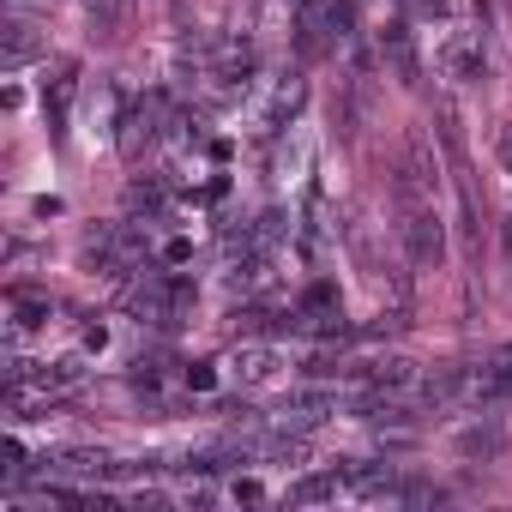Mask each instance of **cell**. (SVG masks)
<instances>
[{"label": "cell", "mask_w": 512, "mask_h": 512, "mask_svg": "<svg viewBox=\"0 0 512 512\" xmlns=\"http://www.w3.org/2000/svg\"><path fill=\"white\" fill-rule=\"evenodd\" d=\"M326 416H338V392H302V398H290V404L278 410V428L308 434V428H320Z\"/></svg>", "instance_id": "cell-3"}, {"label": "cell", "mask_w": 512, "mask_h": 512, "mask_svg": "<svg viewBox=\"0 0 512 512\" xmlns=\"http://www.w3.org/2000/svg\"><path fill=\"white\" fill-rule=\"evenodd\" d=\"M302 103H308V85H302V73H284V79L272 85L266 127H284V121H296V115H302Z\"/></svg>", "instance_id": "cell-6"}, {"label": "cell", "mask_w": 512, "mask_h": 512, "mask_svg": "<svg viewBox=\"0 0 512 512\" xmlns=\"http://www.w3.org/2000/svg\"><path fill=\"white\" fill-rule=\"evenodd\" d=\"M338 494H350V476H344V470H332V476H302L284 500H290V506H320V500H338Z\"/></svg>", "instance_id": "cell-8"}, {"label": "cell", "mask_w": 512, "mask_h": 512, "mask_svg": "<svg viewBox=\"0 0 512 512\" xmlns=\"http://www.w3.org/2000/svg\"><path fill=\"white\" fill-rule=\"evenodd\" d=\"M181 302H187V284L181 278H139V284H127V308H133V320L139 326H169L175 314H181Z\"/></svg>", "instance_id": "cell-1"}, {"label": "cell", "mask_w": 512, "mask_h": 512, "mask_svg": "<svg viewBox=\"0 0 512 512\" xmlns=\"http://www.w3.org/2000/svg\"><path fill=\"white\" fill-rule=\"evenodd\" d=\"M223 368L235 386H272L284 374V356H278V344H235Z\"/></svg>", "instance_id": "cell-2"}, {"label": "cell", "mask_w": 512, "mask_h": 512, "mask_svg": "<svg viewBox=\"0 0 512 512\" xmlns=\"http://www.w3.org/2000/svg\"><path fill=\"white\" fill-rule=\"evenodd\" d=\"M380 392H410V386H422V368L416 362H404V356H386V362H368L362 368Z\"/></svg>", "instance_id": "cell-7"}, {"label": "cell", "mask_w": 512, "mask_h": 512, "mask_svg": "<svg viewBox=\"0 0 512 512\" xmlns=\"http://www.w3.org/2000/svg\"><path fill=\"white\" fill-rule=\"evenodd\" d=\"M500 157H506V169H512V127H500Z\"/></svg>", "instance_id": "cell-10"}, {"label": "cell", "mask_w": 512, "mask_h": 512, "mask_svg": "<svg viewBox=\"0 0 512 512\" xmlns=\"http://www.w3.org/2000/svg\"><path fill=\"white\" fill-rule=\"evenodd\" d=\"M404 241H410V260H416V266H434L440 253H446L434 211H410V217H404Z\"/></svg>", "instance_id": "cell-4"}, {"label": "cell", "mask_w": 512, "mask_h": 512, "mask_svg": "<svg viewBox=\"0 0 512 512\" xmlns=\"http://www.w3.org/2000/svg\"><path fill=\"white\" fill-rule=\"evenodd\" d=\"M37 55V43H31V25H7V67H25Z\"/></svg>", "instance_id": "cell-9"}, {"label": "cell", "mask_w": 512, "mask_h": 512, "mask_svg": "<svg viewBox=\"0 0 512 512\" xmlns=\"http://www.w3.org/2000/svg\"><path fill=\"white\" fill-rule=\"evenodd\" d=\"M440 67H446V79H482L488 73V55H482V43L476 37H446V49H440Z\"/></svg>", "instance_id": "cell-5"}]
</instances>
